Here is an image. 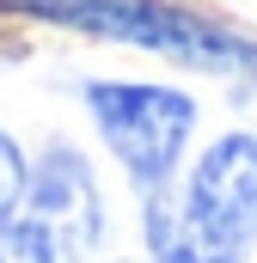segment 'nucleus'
Segmentation results:
<instances>
[{
	"label": "nucleus",
	"instance_id": "nucleus-1",
	"mask_svg": "<svg viewBox=\"0 0 257 263\" xmlns=\"http://www.w3.org/2000/svg\"><path fill=\"white\" fill-rule=\"evenodd\" d=\"M0 6L86 31V37L153 49L166 62L202 67V73H257V43H245L239 31H227L214 18H196L172 0H0Z\"/></svg>",
	"mask_w": 257,
	"mask_h": 263
},
{
	"label": "nucleus",
	"instance_id": "nucleus-2",
	"mask_svg": "<svg viewBox=\"0 0 257 263\" xmlns=\"http://www.w3.org/2000/svg\"><path fill=\"white\" fill-rule=\"evenodd\" d=\"M86 104L98 117V135L111 141V153L123 159V172L141 190L172 184L178 153L196 129V104L172 86H123V80H92Z\"/></svg>",
	"mask_w": 257,
	"mask_h": 263
},
{
	"label": "nucleus",
	"instance_id": "nucleus-3",
	"mask_svg": "<svg viewBox=\"0 0 257 263\" xmlns=\"http://www.w3.org/2000/svg\"><path fill=\"white\" fill-rule=\"evenodd\" d=\"M19 202H25L19 220H31L43 233L56 263H80L104 233V202H98V184H92V165L62 141L37 159V172H25Z\"/></svg>",
	"mask_w": 257,
	"mask_h": 263
},
{
	"label": "nucleus",
	"instance_id": "nucleus-4",
	"mask_svg": "<svg viewBox=\"0 0 257 263\" xmlns=\"http://www.w3.org/2000/svg\"><path fill=\"white\" fill-rule=\"evenodd\" d=\"M178 208L221 251L245 257L257 245V135H221L178 190Z\"/></svg>",
	"mask_w": 257,
	"mask_h": 263
},
{
	"label": "nucleus",
	"instance_id": "nucleus-5",
	"mask_svg": "<svg viewBox=\"0 0 257 263\" xmlns=\"http://www.w3.org/2000/svg\"><path fill=\"white\" fill-rule=\"evenodd\" d=\"M147 251H153V263H239L233 251H221L202 227H196L190 214L178 208V190H147Z\"/></svg>",
	"mask_w": 257,
	"mask_h": 263
},
{
	"label": "nucleus",
	"instance_id": "nucleus-6",
	"mask_svg": "<svg viewBox=\"0 0 257 263\" xmlns=\"http://www.w3.org/2000/svg\"><path fill=\"white\" fill-rule=\"evenodd\" d=\"M0 263H56L49 257V245H43V233L31 227V220H0Z\"/></svg>",
	"mask_w": 257,
	"mask_h": 263
},
{
	"label": "nucleus",
	"instance_id": "nucleus-7",
	"mask_svg": "<svg viewBox=\"0 0 257 263\" xmlns=\"http://www.w3.org/2000/svg\"><path fill=\"white\" fill-rule=\"evenodd\" d=\"M19 190H25V159H19V147L0 135V220L19 208Z\"/></svg>",
	"mask_w": 257,
	"mask_h": 263
}]
</instances>
